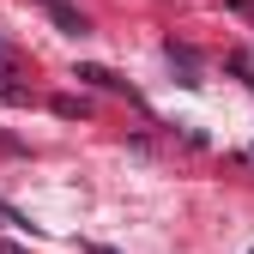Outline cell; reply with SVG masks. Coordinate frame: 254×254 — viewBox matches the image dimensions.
<instances>
[{
	"label": "cell",
	"instance_id": "obj_4",
	"mask_svg": "<svg viewBox=\"0 0 254 254\" xmlns=\"http://www.w3.org/2000/svg\"><path fill=\"white\" fill-rule=\"evenodd\" d=\"M0 73H12V49L6 43H0Z\"/></svg>",
	"mask_w": 254,
	"mask_h": 254
},
{
	"label": "cell",
	"instance_id": "obj_6",
	"mask_svg": "<svg viewBox=\"0 0 254 254\" xmlns=\"http://www.w3.org/2000/svg\"><path fill=\"white\" fill-rule=\"evenodd\" d=\"M0 254H18V248H6V242H0Z\"/></svg>",
	"mask_w": 254,
	"mask_h": 254
},
{
	"label": "cell",
	"instance_id": "obj_1",
	"mask_svg": "<svg viewBox=\"0 0 254 254\" xmlns=\"http://www.w3.org/2000/svg\"><path fill=\"white\" fill-rule=\"evenodd\" d=\"M43 6H49V18L67 30V37H85V12L73 6V0H43Z\"/></svg>",
	"mask_w": 254,
	"mask_h": 254
},
{
	"label": "cell",
	"instance_id": "obj_2",
	"mask_svg": "<svg viewBox=\"0 0 254 254\" xmlns=\"http://www.w3.org/2000/svg\"><path fill=\"white\" fill-rule=\"evenodd\" d=\"M79 79H85V85H103V91H121V79H115L109 67H79Z\"/></svg>",
	"mask_w": 254,
	"mask_h": 254
},
{
	"label": "cell",
	"instance_id": "obj_5",
	"mask_svg": "<svg viewBox=\"0 0 254 254\" xmlns=\"http://www.w3.org/2000/svg\"><path fill=\"white\" fill-rule=\"evenodd\" d=\"M85 254H115V248H103V242H85Z\"/></svg>",
	"mask_w": 254,
	"mask_h": 254
},
{
	"label": "cell",
	"instance_id": "obj_3",
	"mask_svg": "<svg viewBox=\"0 0 254 254\" xmlns=\"http://www.w3.org/2000/svg\"><path fill=\"white\" fill-rule=\"evenodd\" d=\"M0 224H6V230H37V224H30L18 206H6V200H0Z\"/></svg>",
	"mask_w": 254,
	"mask_h": 254
}]
</instances>
